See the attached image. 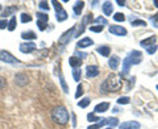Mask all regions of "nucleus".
<instances>
[{"mask_svg": "<svg viewBox=\"0 0 158 129\" xmlns=\"http://www.w3.org/2000/svg\"><path fill=\"white\" fill-rule=\"evenodd\" d=\"M106 129H113V128H106Z\"/></svg>", "mask_w": 158, "mask_h": 129, "instance_id": "09e8293b", "label": "nucleus"}, {"mask_svg": "<svg viewBox=\"0 0 158 129\" xmlns=\"http://www.w3.org/2000/svg\"><path fill=\"white\" fill-rule=\"evenodd\" d=\"M81 75H82L81 69H73V78H74V81L79 82V81H81Z\"/></svg>", "mask_w": 158, "mask_h": 129, "instance_id": "5701e85b", "label": "nucleus"}, {"mask_svg": "<svg viewBox=\"0 0 158 129\" xmlns=\"http://www.w3.org/2000/svg\"><path fill=\"white\" fill-rule=\"evenodd\" d=\"M113 20H115V21H117V23H123V21H125V16H124L123 13L117 12V13L113 15Z\"/></svg>", "mask_w": 158, "mask_h": 129, "instance_id": "cd10ccee", "label": "nucleus"}, {"mask_svg": "<svg viewBox=\"0 0 158 129\" xmlns=\"http://www.w3.org/2000/svg\"><path fill=\"white\" fill-rule=\"evenodd\" d=\"M16 11H17V7H7L6 9H4V12H3L2 16H3V17H6V16H8V15L15 13Z\"/></svg>", "mask_w": 158, "mask_h": 129, "instance_id": "b1692460", "label": "nucleus"}, {"mask_svg": "<svg viewBox=\"0 0 158 129\" xmlns=\"http://www.w3.org/2000/svg\"><path fill=\"white\" fill-rule=\"evenodd\" d=\"M131 66H132V63L129 62V59L125 58L124 61H123V74H124V75H127V74L129 73Z\"/></svg>", "mask_w": 158, "mask_h": 129, "instance_id": "6ab92c4d", "label": "nucleus"}, {"mask_svg": "<svg viewBox=\"0 0 158 129\" xmlns=\"http://www.w3.org/2000/svg\"><path fill=\"white\" fill-rule=\"evenodd\" d=\"M157 90H158V86H157Z\"/></svg>", "mask_w": 158, "mask_h": 129, "instance_id": "8fccbe9b", "label": "nucleus"}, {"mask_svg": "<svg viewBox=\"0 0 158 129\" xmlns=\"http://www.w3.org/2000/svg\"><path fill=\"white\" fill-rule=\"evenodd\" d=\"M53 4H54V8H56V11L58 12V11H61V9H62V7H61V4H59L58 2H56V0H53V2H52Z\"/></svg>", "mask_w": 158, "mask_h": 129, "instance_id": "37998d69", "label": "nucleus"}, {"mask_svg": "<svg viewBox=\"0 0 158 129\" xmlns=\"http://www.w3.org/2000/svg\"><path fill=\"white\" fill-rule=\"evenodd\" d=\"M103 12H104V15H107V16H111V13L113 12V7H112L111 2H106L103 4Z\"/></svg>", "mask_w": 158, "mask_h": 129, "instance_id": "f3484780", "label": "nucleus"}, {"mask_svg": "<svg viewBox=\"0 0 158 129\" xmlns=\"http://www.w3.org/2000/svg\"><path fill=\"white\" fill-rule=\"evenodd\" d=\"M107 124H108V120H107V119H103L102 121L96 123L95 125H91V127H88L87 129H99V128H102L103 125H107Z\"/></svg>", "mask_w": 158, "mask_h": 129, "instance_id": "4be33fe9", "label": "nucleus"}, {"mask_svg": "<svg viewBox=\"0 0 158 129\" xmlns=\"http://www.w3.org/2000/svg\"><path fill=\"white\" fill-rule=\"evenodd\" d=\"M21 21H23V23H29V21H32V16H29V15H27V13H23V15H21Z\"/></svg>", "mask_w": 158, "mask_h": 129, "instance_id": "c9c22d12", "label": "nucleus"}, {"mask_svg": "<svg viewBox=\"0 0 158 129\" xmlns=\"http://www.w3.org/2000/svg\"><path fill=\"white\" fill-rule=\"evenodd\" d=\"M94 23H95V24H102V27L103 25H107V20L104 19V17H96L95 20H94Z\"/></svg>", "mask_w": 158, "mask_h": 129, "instance_id": "473e14b6", "label": "nucleus"}, {"mask_svg": "<svg viewBox=\"0 0 158 129\" xmlns=\"http://www.w3.org/2000/svg\"><path fill=\"white\" fill-rule=\"evenodd\" d=\"M90 20H91V15L88 13L87 16L83 19V21H82V24H81V29H78V32L75 33V37H78L79 34H82V33H83V31H85V28H86V25H87V23L90 21Z\"/></svg>", "mask_w": 158, "mask_h": 129, "instance_id": "ddd939ff", "label": "nucleus"}, {"mask_svg": "<svg viewBox=\"0 0 158 129\" xmlns=\"http://www.w3.org/2000/svg\"><path fill=\"white\" fill-rule=\"evenodd\" d=\"M52 119L56 123L61 124V125H65L66 123H69V112L65 107L59 106V107H56L52 112Z\"/></svg>", "mask_w": 158, "mask_h": 129, "instance_id": "f03ea898", "label": "nucleus"}, {"mask_svg": "<svg viewBox=\"0 0 158 129\" xmlns=\"http://www.w3.org/2000/svg\"><path fill=\"white\" fill-rule=\"evenodd\" d=\"M15 82H16L17 86L24 87V86H27V84H28L29 79H28V75H27V74L19 73V74H16V77H15Z\"/></svg>", "mask_w": 158, "mask_h": 129, "instance_id": "20e7f679", "label": "nucleus"}, {"mask_svg": "<svg viewBox=\"0 0 158 129\" xmlns=\"http://www.w3.org/2000/svg\"><path fill=\"white\" fill-rule=\"evenodd\" d=\"M121 87V81L117 75H110L108 77L104 83L102 84V92L103 94H107V92H113V91H117L118 88Z\"/></svg>", "mask_w": 158, "mask_h": 129, "instance_id": "f257e3e1", "label": "nucleus"}, {"mask_svg": "<svg viewBox=\"0 0 158 129\" xmlns=\"http://www.w3.org/2000/svg\"><path fill=\"white\" fill-rule=\"evenodd\" d=\"M36 50V45L33 42H25L20 45V52L21 53H32Z\"/></svg>", "mask_w": 158, "mask_h": 129, "instance_id": "6e6552de", "label": "nucleus"}, {"mask_svg": "<svg viewBox=\"0 0 158 129\" xmlns=\"http://www.w3.org/2000/svg\"><path fill=\"white\" fill-rule=\"evenodd\" d=\"M157 45H153V46H149V48H146V50H148V53L149 54H154L156 52H157Z\"/></svg>", "mask_w": 158, "mask_h": 129, "instance_id": "ea45409f", "label": "nucleus"}, {"mask_svg": "<svg viewBox=\"0 0 158 129\" xmlns=\"http://www.w3.org/2000/svg\"><path fill=\"white\" fill-rule=\"evenodd\" d=\"M59 79H61V84H62V87H63V91H65V92H69V88H67V86H66L65 79H63L62 74H61V75H59Z\"/></svg>", "mask_w": 158, "mask_h": 129, "instance_id": "4c0bfd02", "label": "nucleus"}, {"mask_svg": "<svg viewBox=\"0 0 158 129\" xmlns=\"http://www.w3.org/2000/svg\"><path fill=\"white\" fill-rule=\"evenodd\" d=\"M96 52H98L99 54H102L103 57H110L111 49H110V46H100V48H98Z\"/></svg>", "mask_w": 158, "mask_h": 129, "instance_id": "a211bd4d", "label": "nucleus"}, {"mask_svg": "<svg viewBox=\"0 0 158 129\" xmlns=\"http://www.w3.org/2000/svg\"><path fill=\"white\" fill-rule=\"evenodd\" d=\"M75 34V27H73V28H70L67 32H65L62 34L61 37L58 38V42L61 44V45H66V44H69V41H70V38Z\"/></svg>", "mask_w": 158, "mask_h": 129, "instance_id": "7ed1b4c3", "label": "nucleus"}, {"mask_svg": "<svg viewBox=\"0 0 158 129\" xmlns=\"http://www.w3.org/2000/svg\"><path fill=\"white\" fill-rule=\"evenodd\" d=\"M108 108H110V103H100V104H98V106L95 107V110H94V113H103V112H106Z\"/></svg>", "mask_w": 158, "mask_h": 129, "instance_id": "9b49d317", "label": "nucleus"}, {"mask_svg": "<svg viewBox=\"0 0 158 129\" xmlns=\"http://www.w3.org/2000/svg\"><path fill=\"white\" fill-rule=\"evenodd\" d=\"M118 63H120V58H118L117 56L111 57L110 61H108V64H110V67L112 69V70H116V69L118 67Z\"/></svg>", "mask_w": 158, "mask_h": 129, "instance_id": "2eb2a0df", "label": "nucleus"}, {"mask_svg": "<svg viewBox=\"0 0 158 129\" xmlns=\"http://www.w3.org/2000/svg\"><path fill=\"white\" fill-rule=\"evenodd\" d=\"M120 129H140V123H137V121L123 123L120 125Z\"/></svg>", "mask_w": 158, "mask_h": 129, "instance_id": "9d476101", "label": "nucleus"}, {"mask_svg": "<svg viewBox=\"0 0 158 129\" xmlns=\"http://www.w3.org/2000/svg\"><path fill=\"white\" fill-rule=\"evenodd\" d=\"M132 25L133 27H144V25H146V23L144 21V20H133L132 21Z\"/></svg>", "mask_w": 158, "mask_h": 129, "instance_id": "72a5a7b5", "label": "nucleus"}, {"mask_svg": "<svg viewBox=\"0 0 158 129\" xmlns=\"http://www.w3.org/2000/svg\"><path fill=\"white\" fill-rule=\"evenodd\" d=\"M16 25H17V21H16V17H12L11 20H9V23H8V31H15V28H16Z\"/></svg>", "mask_w": 158, "mask_h": 129, "instance_id": "bb28decb", "label": "nucleus"}, {"mask_svg": "<svg viewBox=\"0 0 158 129\" xmlns=\"http://www.w3.org/2000/svg\"><path fill=\"white\" fill-rule=\"evenodd\" d=\"M83 92H85V91H83L82 84H79L78 88H77V92H75V98H77V99H79V98H81V96L83 95Z\"/></svg>", "mask_w": 158, "mask_h": 129, "instance_id": "f704fd0d", "label": "nucleus"}, {"mask_svg": "<svg viewBox=\"0 0 158 129\" xmlns=\"http://www.w3.org/2000/svg\"><path fill=\"white\" fill-rule=\"evenodd\" d=\"M153 3H154V6L158 8V0H154V2H153Z\"/></svg>", "mask_w": 158, "mask_h": 129, "instance_id": "de8ad7c7", "label": "nucleus"}, {"mask_svg": "<svg viewBox=\"0 0 158 129\" xmlns=\"http://www.w3.org/2000/svg\"><path fill=\"white\" fill-rule=\"evenodd\" d=\"M57 20L58 21H65V20L67 19V12L65 11V9H61V11L57 12Z\"/></svg>", "mask_w": 158, "mask_h": 129, "instance_id": "412c9836", "label": "nucleus"}, {"mask_svg": "<svg viewBox=\"0 0 158 129\" xmlns=\"http://www.w3.org/2000/svg\"><path fill=\"white\" fill-rule=\"evenodd\" d=\"M150 23L153 24V27H154V28H158V13L154 15V16L150 19Z\"/></svg>", "mask_w": 158, "mask_h": 129, "instance_id": "e433bc0d", "label": "nucleus"}, {"mask_svg": "<svg viewBox=\"0 0 158 129\" xmlns=\"http://www.w3.org/2000/svg\"><path fill=\"white\" fill-rule=\"evenodd\" d=\"M78 56L81 57V58H85V57H87V54H86V53H78ZM79 57H78V58H79Z\"/></svg>", "mask_w": 158, "mask_h": 129, "instance_id": "49530a36", "label": "nucleus"}, {"mask_svg": "<svg viewBox=\"0 0 158 129\" xmlns=\"http://www.w3.org/2000/svg\"><path fill=\"white\" fill-rule=\"evenodd\" d=\"M90 98H86V99H82L81 102H78V106L81 108H86L87 106H90Z\"/></svg>", "mask_w": 158, "mask_h": 129, "instance_id": "c85d7f7f", "label": "nucleus"}, {"mask_svg": "<svg viewBox=\"0 0 158 129\" xmlns=\"http://www.w3.org/2000/svg\"><path fill=\"white\" fill-rule=\"evenodd\" d=\"M110 32L112 34H116V36H127V29L121 25H111L110 27Z\"/></svg>", "mask_w": 158, "mask_h": 129, "instance_id": "0eeeda50", "label": "nucleus"}, {"mask_svg": "<svg viewBox=\"0 0 158 129\" xmlns=\"http://www.w3.org/2000/svg\"><path fill=\"white\" fill-rule=\"evenodd\" d=\"M87 119H88V121H91V123H99V121H102V120H103V119H99L94 112H92V113H88V115H87Z\"/></svg>", "mask_w": 158, "mask_h": 129, "instance_id": "a878e982", "label": "nucleus"}, {"mask_svg": "<svg viewBox=\"0 0 158 129\" xmlns=\"http://www.w3.org/2000/svg\"><path fill=\"white\" fill-rule=\"evenodd\" d=\"M117 4L120 7H123V6H125V0H117Z\"/></svg>", "mask_w": 158, "mask_h": 129, "instance_id": "a18cd8bd", "label": "nucleus"}, {"mask_svg": "<svg viewBox=\"0 0 158 129\" xmlns=\"http://www.w3.org/2000/svg\"><path fill=\"white\" fill-rule=\"evenodd\" d=\"M83 7H85V2H78V3H75V6H74V8H73L74 9V13H75V15H81Z\"/></svg>", "mask_w": 158, "mask_h": 129, "instance_id": "aec40b11", "label": "nucleus"}, {"mask_svg": "<svg viewBox=\"0 0 158 129\" xmlns=\"http://www.w3.org/2000/svg\"><path fill=\"white\" fill-rule=\"evenodd\" d=\"M157 41V38L156 36H150L149 38H145V40H142L141 41V46H145V48H149V46H153L156 44Z\"/></svg>", "mask_w": 158, "mask_h": 129, "instance_id": "4468645a", "label": "nucleus"}, {"mask_svg": "<svg viewBox=\"0 0 158 129\" xmlns=\"http://www.w3.org/2000/svg\"><path fill=\"white\" fill-rule=\"evenodd\" d=\"M0 61L7 62V63H15V62H17L12 54L6 52V50H0Z\"/></svg>", "mask_w": 158, "mask_h": 129, "instance_id": "423d86ee", "label": "nucleus"}, {"mask_svg": "<svg viewBox=\"0 0 158 129\" xmlns=\"http://www.w3.org/2000/svg\"><path fill=\"white\" fill-rule=\"evenodd\" d=\"M37 21H44V23H48V19H49V16L48 15H45V13H42V12H38L37 13Z\"/></svg>", "mask_w": 158, "mask_h": 129, "instance_id": "c756f323", "label": "nucleus"}, {"mask_svg": "<svg viewBox=\"0 0 158 129\" xmlns=\"http://www.w3.org/2000/svg\"><path fill=\"white\" fill-rule=\"evenodd\" d=\"M8 28V21L7 20H0V29H6Z\"/></svg>", "mask_w": 158, "mask_h": 129, "instance_id": "79ce46f5", "label": "nucleus"}, {"mask_svg": "<svg viewBox=\"0 0 158 129\" xmlns=\"http://www.w3.org/2000/svg\"><path fill=\"white\" fill-rule=\"evenodd\" d=\"M91 45H94V41H92L91 38L86 37V38L81 40V41L78 42V45H77V46H79L81 49H83V48H88V46H91Z\"/></svg>", "mask_w": 158, "mask_h": 129, "instance_id": "dca6fc26", "label": "nucleus"}, {"mask_svg": "<svg viewBox=\"0 0 158 129\" xmlns=\"http://www.w3.org/2000/svg\"><path fill=\"white\" fill-rule=\"evenodd\" d=\"M99 75V67L98 66H88L86 70V77L87 78H95Z\"/></svg>", "mask_w": 158, "mask_h": 129, "instance_id": "1a4fd4ad", "label": "nucleus"}, {"mask_svg": "<svg viewBox=\"0 0 158 129\" xmlns=\"http://www.w3.org/2000/svg\"><path fill=\"white\" fill-rule=\"evenodd\" d=\"M21 37H23L24 40H34L37 36H36V33H34V32H24V33L21 34Z\"/></svg>", "mask_w": 158, "mask_h": 129, "instance_id": "393cba45", "label": "nucleus"}, {"mask_svg": "<svg viewBox=\"0 0 158 129\" xmlns=\"http://www.w3.org/2000/svg\"><path fill=\"white\" fill-rule=\"evenodd\" d=\"M37 25L40 28V31H45L46 29V23H44V21H37Z\"/></svg>", "mask_w": 158, "mask_h": 129, "instance_id": "a19ab883", "label": "nucleus"}, {"mask_svg": "<svg viewBox=\"0 0 158 129\" xmlns=\"http://www.w3.org/2000/svg\"><path fill=\"white\" fill-rule=\"evenodd\" d=\"M103 29H104V27H102V25H94V27H90V31H91V32H95V33H100V32H103Z\"/></svg>", "mask_w": 158, "mask_h": 129, "instance_id": "7c9ffc66", "label": "nucleus"}, {"mask_svg": "<svg viewBox=\"0 0 158 129\" xmlns=\"http://www.w3.org/2000/svg\"><path fill=\"white\" fill-rule=\"evenodd\" d=\"M40 8L41 9H45V11H49V4H48V2H40Z\"/></svg>", "mask_w": 158, "mask_h": 129, "instance_id": "58836bf2", "label": "nucleus"}, {"mask_svg": "<svg viewBox=\"0 0 158 129\" xmlns=\"http://www.w3.org/2000/svg\"><path fill=\"white\" fill-rule=\"evenodd\" d=\"M6 84H7V82H6V79H4V78H2V77H0V90H2V88H4V87H6Z\"/></svg>", "mask_w": 158, "mask_h": 129, "instance_id": "c03bdc74", "label": "nucleus"}, {"mask_svg": "<svg viewBox=\"0 0 158 129\" xmlns=\"http://www.w3.org/2000/svg\"><path fill=\"white\" fill-rule=\"evenodd\" d=\"M69 63H70V66L73 69H81V66H82V59L78 58V57H70V59H69Z\"/></svg>", "mask_w": 158, "mask_h": 129, "instance_id": "f8f14e48", "label": "nucleus"}, {"mask_svg": "<svg viewBox=\"0 0 158 129\" xmlns=\"http://www.w3.org/2000/svg\"><path fill=\"white\" fill-rule=\"evenodd\" d=\"M128 59H129V62H131L132 64H138V63L142 61V53L138 52V50H133V52L129 54Z\"/></svg>", "mask_w": 158, "mask_h": 129, "instance_id": "39448f33", "label": "nucleus"}, {"mask_svg": "<svg viewBox=\"0 0 158 129\" xmlns=\"http://www.w3.org/2000/svg\"><path fill=\"white\" fill-rule=\"evenodd\" d=\"M129 102H131V98H128V96H121V98L117 99V103L118 104H128Z\"/></svg>", "mask_w": 158, "mask_h": 129, "instance_id": "2f4dec72", "label": "nucleus"}]
</instances>
